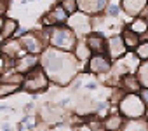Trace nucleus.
Here are the masks:
<instances>
[{"label": "nucleus", "mask_w": 148, "mask_h": 131, "mask_svg": "<svg viewBox=\"0 0 148 131\" xmlns=\"http://www.w3.org/2000/svg\"><path fill=\"white\" fill-rule=\"evenodd\" d=\"M40 65H44V68L47 70V75L61 86L71 81V77L75 75V70H77V59L68 52H61L56 49L45 51L44 58L40 59Z\"/></svg>", "instance_id": "f257e3e1"}, {"label": "nucleus", "mask_w": 148, "mask_h": 131, "mask_svg": "<svg viewBox=\"0 0 148 131\" xmlns=\"http://www.w3.org/2000/svg\"><path fill=\"white\" fill-rule=\"evenodd\" d=\"M145 101L141 96H138L136 93L125 94L124 100L120 101V114L129 117V119H138L145 114Z\"/></svg>", "instance_id": "f03ea898"}, {"label": "nucleus", "mask_w": 148, "mask_h": 131, "mask_svg": "<svg viewBox=\"0 0 148 131\" xmlns=\"http://www.w3.org/2000/svg\"><path fill=\"white\" fill-rule=\"evenodd\" d=\"M51 44L58 49H63V51H68V49H73L77 46V40H75V32L66 28V26H59V28H54L51 32V37H49Z\"/></svg>", "instance_id": "7ed1b4c3"}, {"label": "nucleus", "mask_w": 148, "mask_h": 131, "mask_svg": "<svg viewBox=\"0 0 148 131\" xmlns=\"http://www.w3.org/2000/svg\"><path fill=\"white\" fill-rule=\"evenodd\" d=\"M49 84L47 81V74L42 72V68L35 67L33 70H30L28 74H25V81H23V89L30 91V93H37L45 89Z\"/></svg>", "instance_id": "20e7f679"}, {"label": "nucleus", "mask_w": 148, "mask_h": 131, "mask_svg": "<svg viewBox=\"0 0 148 131\" xmlns=\"http://www.w3.org/2000/svg\"><path fill=\"white\" fill-rule=\"evenodd\" d=\"M89 70L96 74H106L112 70V61L105 52H98L89 59Z\"/></svg>", "instance_id": "39448f33"}, {"label": "nucleus", "mask_w": 148, "mask_h": 131, "mask_svg": "<svg viewBox=\"0 0 148 131\" xmlns=\"http://www.w3.org/2000/svg\"><path fill=\"white\" fill-rule=\"evenodd\" d=\"M127 49H129V47L125 46V42H124L122 35H117V37H113V39H110V40H108V54H110V58H112V59L122 58V56L125 54V51H127Z\"/></svg>", "instance_id": "423d86ee"}, {"label": "nucleus", "mask_w": 148, "mask_h": 131, "mask_svg": "<svg viewBox=\"0 0 148 131\" xmlns=\"http://www.w3.org/2000/svg\"><path fill=\"white\" fill-rule=\"evenodd\" d=\"M21 46L25 47V51H28V52H32V54L44 49L42 39H38L37 33H25V37L21 39Z\"/></svg>", "instance_id": "0eeeda50"}, {"label": "nucleus", "mask_w": 148, "mask_h": 131, "mask_svg": "<svg viewBox=\"0 0 148 131\" xmlns=\"http://www.w3.org/2000/svg\"><path fill=\"white\" fill-rule=\"evenodd\" d=\"M86 42L89 44V47H91L92 52H105V51L108 49V44L105 42V39H103L99 33H91Z\"/></svg>", "instance_id": "6e6552de"}, {"label": "nucleus", "mask_w": 148, "mask_h": 131, "mask_svg": "<svg viewBox=\"0 0 148 131\" xmlns=\"http://www.w3.org/2000/svg\"><path fill=\"white\" fill-rule=\"evenodd\" d=\"M122 39H124V42H125V46L129 49H138V46L141 44V35L136 33V32H132L131 28H124Z\"/></svg>", "instance_id": "1a4fd4ad"}, {"label": "nucleus", "mask_w": 148, "mask_h": 131, "mask_svg": "<svg viewBox=\"0 0 148 131\" xmlns=\"http://www.w3.org/2000/svg\"><path fill=\"white\" fill-rule=\"evenodd\" d=\"M122 84H124V89L129 91V93H138L141 89V82H139V77L138 75L125 74L124 79H122Z\"/></svg>", "instance_id": "9d476101"}, {"label": "nucleus", "mask_w": 148, "mask_h": 131, "mask_svg": "<svg viewBox=\"0 0 148 131\" xmlns=\"http://www.w3.org/2000/svg\"><path fill=\"white\" fill-rule=\"evenodd\" d=\"M146 4V0H122V7L131 14V16H136L138 12L143 11Z\"/></svg>", "instance_id": "9b49d317"}, {"label": "nucleus", "mask_w": 148, "mask_h": 131, "mask_svg": "<svg viewBox=\"0 0 148 131\" xmlns=\"http://www.w3.org/2000/svg\"><path fill=\"white\" fill-rule=\"evenodd\" d=\"M106 6V0H87V2L80 4V9H84L89 14H96L99 11H103Z\"/></svg>", "instance_id": "f8f14e48"}, {"label": "nucleus", "mask_w": 148, "mask_h": 131, "mask_svg": "<svg viewBox=\"0 0 148 131\" xmlns=\"http://www.w3.org/2000/svg\"><path fill=\"white\" fill-rule=\"evenodd\" d=\"M49 18H51L52 23H64V21L68 19V12L64 11L63 6H58V7L52 9V12L49 14Z\"/></svg>", "instance_id": "ddd939ff"}, {"label": "nucleus", "mask_w": 148, "mask_h": 131, "mask_svg": "<svg viewBox=\"0 0 148 131\" xmlns=\"http://www.w3.org/2000/svg\"><path fill=\"white\" fill-rule=\"evenodd\" d=\"M91 52L92 51H91V47H89L87 42H77V46H75V56L79 59H89Z\"/></svg>", "instance_id": "4468645a"}, {"label": "nucleus", "mask_w": 148, "mask_h": 131, "mask_svg": "<svg viewBox=\"0 0 148 131\" xmlns=\"http://www.w3.org/2000/svg\"><path fill=\"white\" fill-rule=\"evenodd\" d=\"M124 124V117L122 115H117V114H113V115H110L108 119H106V122H105V128L108 129V131H117L120 126Z\"/></svg>", "instance_id": "2eb2a0df"}, {"label": "nucleus", "mask_w": 148, "mask_h": 131, "mask_svg": "<svg viewBox=\"0 0 148 131\" xmlns=\"http://www.w3.org/2000/svg\"><path fill=\"white\" fill-rule=\"evenodd\" d=\"M16 32H18V23L12 21V19H5L4 21V28H2V37L9 39V37L16 35Z\"/></svg>", "instance_id": "dca6fc26"}, {"label": "nucleus", "mask_w": 148, "mask_h": 131, "mask_svg": "<svg viewBox=\"0 0 148 131\" xmlns=\"http://www.w3.org/2000/svg\"><path fill=\"white\" fill-rule=\"evenodd\" d=\"M23 86L21 84H12V82H2L0 84V98H4V96H9L11 93L21 89Z\"/></svg>", "instance_id": "f3484780"}, {"label": "nucleus", "mask_w": 148, "mask_h": 131, "mask_svg": "<svg viewBox=\"0 0 148 131\" xmlns=\"http://www.w3.org/2000/svg\"><path fill=\"white\" fill-rule=\"evenodd\" d=\"M131 30L132 32H136V33H139V35H143L145 32H148V23L141 18V19H136L132 25H131Z\"/></svg>", "instance_id": "a211bd4d"}, {"label": "nucleus", "mask_w": 148, "mask_h": 131, "mask_svg": "<svg viewBox=\"0 0 148 131\" xmlns=\"http://www.w3.org/2000/svg\"><path fill=\"white\" fill-rule=\"evenodd\" d=\"M125 131H148V126L145 122H139L138 119H131L129 126H125Z\"/></svg>", "instance_id": "6ab92c4d"}, {"label": "nucleus", "mask_w": 148, "mask_h": 131, "mask_svg": "<svg viewBox=\"0 0 148 131\" xmlns=\"http://www.w3.org/2000/svg\"><path fill=\"white\" fill-rule=\"evenodd\" d=\"M138 77H139V82H141V86L148 88V63H143L141 67H139Z\"/></svg>", "instance_id": "aec40b11"}, {"label": "nucleus", "mask_w": 148, "mask_h": 131, "mask_svg": "<svg viewBox=\"0 0 148 131\" xmlns=\"http://www.w3.org/2000/svg\"><path fill=\"white\" fill-rule=\"evenodd\" d=\"M61 6L64 7V11L68 12V14H73L77 9H79V4H77V0H63L61 2Z\"/></svg>", "instance_id": "412c9836"}, {"label": "nucleus", "mask_w": 148, "mask_h": 131, "mask_svg": "<svg viewBox=\"0 0 148 131\" xmlns=\"http://www.w3.org/2000/svg\"><path fill=\"white\" fill-rule=\"evenodd\" d=\"M138 56L143 59H148V42H141L138 46Z\"/></svg>", "instance_id": "4be33fe9"}, {"label": "nucleus", "mask_w": 148, "mask_h": 131, "mask_svg": "<svg viewBox=\"0 0 148 131\" xmlns=\"http://www.w3.org/2000/svg\"><path fill=\"white\" fill-rule=\"evenodd\" d=\"M141 98H143V101H145V105H148V88H145V89H141Z\"/></svg>", "instance_id": "5701e85b"}, {"label": "nucleus", "mask_w": 148, "mask_h": 131, "mask_svg": "<svg viewBox=\"0 0 148 131\" xmlns=\"http://www.w3.org/2000/svg\"><path fill=\"white\" fill-rule=\"evenodd\" d=\"M5 9H7V2L5 0H0V14L5 12Z\"/></svg>", "instance_id": "b1692460"}, {"label": "nucleus", "mask_w": 148, "mask_h": 131, "mask_svg": "<svg viewBox=\"0 0 148 131\" xmlns=\"http://www.w3.org/2000/svg\"><path fill=\"white\" fill-rule=\"evenodd\" d=\"M4 21H5V19L0 16V33H2V28H4Z\"/></svg>", "instance_id": "393cba45"}, {"label": "nucleus", "mask_w": 148, "mask_h": 131, "mask_svg": "<svg viewBox=\"0 0 148 131\" xmlns=\"http://www.w3.org/2000/svg\"><path fill=\"white\" fill-rule=\"evenodd\" d=\"M2 67H4V58L0 56V72H2Z\"/></svg>", "instance_id": "a878e982"}, {"label": "nucleus", "mask_w": 148, "mask_h": 131, "mask_svg": "<svg viewBox=\"0 0 148 131\" xmlns=\"http://www.w3.org/2000/svg\"><path fill=\"white\" fill-rule=\"evenodd\" d=\"M146 117H148V112H146Z\"/></svg>", "instance_id": "bb28decb"}, {"label": "nucleus", "mask_w": 148, "mask_h": 131, "mask_svg": "<svg viewBox=\"0 0 148 131\" xmlns=\"http://www.w3.org/2000/svg\"><path fill=\"white\" fill-rule=\"evenodd\" d=\"M146 126H148V124H146Z\"/></svg>", "instance_id": "cd10ccee"}]
</instances>
